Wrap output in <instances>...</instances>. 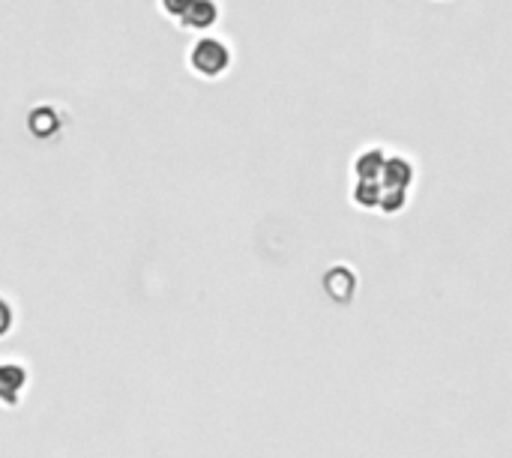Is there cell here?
I'll return each mask as SVG.
<instances>
[{
  "label": "cell",
  "instance_id": "5b68a950",
  "mask_svg": "<svg viewBox=\"0 0 512 458\" xmlns=\"http://www.w3.org/2000/svg\"><path fill=\"white\" fill-rule=\"evenodd\" d=\"M222 18V3L219 0H195L192 9L177 21L180 30L186 33H210Z\"/></svg>",
  "mask_w": 512,
  "mask_h": 458
},
{
  "label": "cell",
  "instance_id": "7a4b0ae2",
  "mask_svg": "<svg viewBox=\"0 0 512 458\" xmlns=\"http://www.w3.org/2000/svg\"><path fill=\"white\" fill-rule=\"evenodd\" d=\"M27 387H30V369H27V363L6 357L0 363V399H3V405L6 408H15L27 396Z\"/></svg>",
  "mask_w": 512,
  "mask_h": 458
},
{
  "label": "cell",
  "instance_id": "8992f818",
  "mask_svg": "<svg viewBox=\"0 0 512 458\" xmlns=\"http://www.w3.org/2000/svg\"><path fill=\"white\" fill-rule=\"evenodd\" d=\"M387 159H390V147L369 144V147L357 150V156L351 159V177L354 180H375V177H381Z\"/></svg>",
  "mask_w": 512,
  "mask_h": 458
},
{
  "label": "cell",
  "instance_id": "6da1fadb",
  "mask_svg": "<svg viewBox=\"0 0 512 458\" xmlns=\"http://www.w3.org/2000/svg\"><path fill=\"white\" fill-rule=\"evenodd\" d=\"M186 69L201 81H222L234 69V48L216 33H198L186 48Z\"/></svg>",
  "mask_w": 512,
  "mask_h": 458
},
{
  "label": "cell",
  "instance_id": "277c9868",
  "mask_svg": "<svg viewBox=\"0 0 512 458\" xmlns=\"http://www.w3.org/2000/svg\"><path fill=\"white\" fill-rule=\"evenodd\" d=\"M63 126H66V114H63L57 105H51V102H42V105H36V108L27 114V129H30L33 138L48 141V138L60 135Z\"/></svg>",
  "mask_w": 512,
  "mask_h": 458
},
{
  "label": "cell",
  "instance_id": "3957f363",
  "mask_svg": "<svg viewBox=\"0 0 512 458\" xmlns=\"http://www.w3.org/2000/svg\"><path fill=\"white\" fill-rule=\"evenodd\" d=\"M321 285H324V294L333 303H351L354 294H357V288H360V276L348 264H333V267H327Z\"/></svg>",
  "mask_w": 512,
  "mask_h": 458
},
{
  "label": "cell",
  "instance_id": "ba28073f",
  "mask_svg": "<svg viewBox=\"0 0 512 458\" xmlns=\"http://www.w3.org/2000/svg\"><path fill=\"white\" fill-rule=\"evenodd\" d=\"M0 309H3V330H0V333L9 336V330H12V324H15V321H12V303H9V297L0 300Z\"/></svg>",
  "mask_w": 512,
  "mask_h": 458
},
{
  "label": "cell",
  "instance_id": "52a82bcc",
  "mask_svg": "<svg viewBox=\"0 0 512 458\" xmlns=\"http://www.w3.org/2000/svg\"><path fill=\"white\" fill-rule=\"evenodd\" d=\"M192 3H195V0H159V12L177 24V21L192 9Z\"/></svg>",
  "mask_w": 512,
  "mask_h": 458
}]
</instances>
